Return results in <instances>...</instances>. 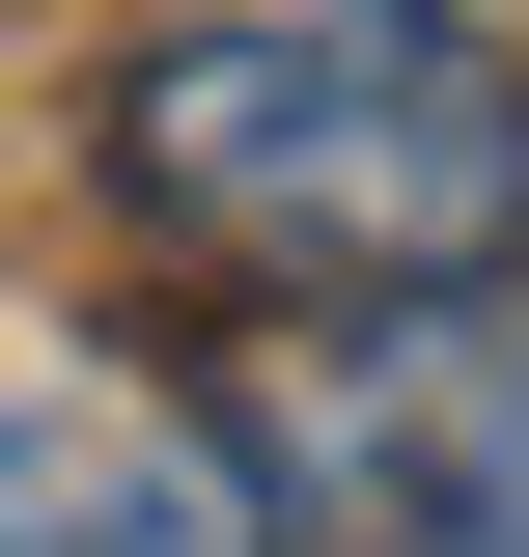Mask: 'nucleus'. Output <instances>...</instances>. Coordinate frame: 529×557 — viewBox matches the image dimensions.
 Listing matches in <instances>:
<instances>
[{"label": "nucleus", "instance_id": "1", "mask_svg": "<svg viewBox=\"0 0 529 557\" xmlns=\"http://www.w3.org/2000/svg\"><path fill=\"white\" fill-rule=\"evenodd\" d=\"M112 196L251 307H362V278H502L529 251V57L446 0H251L112 84Z\"/></svg>", "mask_w": 529, "mask_h": 557}, {"label": "nucleus", "instance_id": "2", "mask_svg": "<svg viewBox=\"0 0 529 557\" xmlns=\"http://www.w3.org/2000/svg\"><path fill=\"white\" fill-rule=\"evenodd\" d=\"M251 557H529V307L502 278H362L223 391Z\"/></svg>", "mask_w": 529, "mask_h": 557}, {"label": "nucleus", "instance_id": "3", "mask_svg": "<svg viewBox=\"0 0 529 557\" xmlns=\"http://www.w3.org/2000/svg\"><path fill=\"white\" fill-rule=\"evenodd\" d=\"M0 557H251V502L168 418H0Z\"/></svg>", "mask_w": 529, "mask_h": 557}]
</instances>
